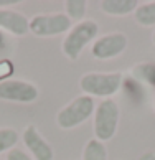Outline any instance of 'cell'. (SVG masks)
Returning a JSON list of instances; mask_svg holds the SVG:
<instances>
[{
    "label": "cell",
    "mask_w": 155,
    "mask_h": 160,
    "mask_svg": "<svg viewBox=\"0 0 155 160\" xmlns=\"http://www.w3.org/2000/svg\"><path fill=\"white\" fill-rule=\"evenodd\" d=\"M127 43L129 40L122 32H112L104 37H99L94 41L91 53L98 60H111V58L122 55L127 48Z\"/></svg>",
    "instance_id": "cell-6"
},
{
    "label": "cell",
    "mask_w": 155,
    "mask_h": 160,
    "mask_svg": "<svg viewBox=\"0 0 155 160\" xmlns=\"http://www.w3.org/2000/svg\"><path fill=\"white\" fill-rule=\"evenodd\" d=\"M18 142V132L15 129H0V153L2 152H10Z\"/></svg>",
    "instance_id": "cell-15"
},
{
    "label": "cell",
    "mask_w": 155,
    "mask_h": 160,
    "mask_svg": "<svg viewBox=\"0 0 155 160\" xmlns=\"http://www.w3.org/2000/svg\"><path fill=\"white\" fill-rule=\"evenodd\" d=\"M132 78L155 88V63L145 61V63L135 64L132 68Z\"/></svg>",
    "instance_id": "cell-11"
},
{
    "label": "cell",
    "mask_w": 155,
    "mask_h": 160,
    "mask_svg": "<svg viewBox=\"0 0 155 160\" xmlns=\"http://www.w3.org/2000/svg\"><path fill=\"white\" fill-rule=\"evenodd\" d=\"M18 3V0H0V8L2 7H13Z\"/></svg>",
    "instance_id": "cell-19"
},
{
    "label": "cell",
    "mask_w": 155,
    "mask_h": 160,
    "mask_svg": "<svg viewBox=\"0 0 155 160\" xmlns=\"http://www.w3.org/2000/svg\"><path fill=\"white\" fill-rule=\"evenodd\" d=\"M99 27L94 20H82L74 25L63 40V53L71 61H76L81 56L82 50L98 37Z\"/></svg>",
    "instance_id": "cell-2"
},
{
    "label": "cell",
    "mask_w": 155,
    "mask_h": 160,
    "mask_svg": "<svg viewBox=\"0 0 155 160\" xmlns=\"http://www.w3.org/2000/svg\"><path fill=\"white\" fill-rule=\"evenodd\" d=\"M38 98V88L28 81L7 79L0 82V99L30 104Z\"/></svg>",
    "instance_id": "cell-7"
},
{
    "label": "cell",
    "mask_w": 155,
    "mask_h": 160,
    "mask_svg": "<svg viewBox=\"0 0 155 160\" xmlns=\"http://www.w3.org/2000/svg\"><path fill=\"white\" fill-rule=\"evenodd\" d=\"M7 160H33V158L20 149H12L7 153Z\"/></svg>",
    "instance_id": "cell-17"
},
{
    "label": "cell",
    "mask_w": 155,
    "mask_h": 160,
    "mask_svg": "<svg viewBox=\"0 0 155 160\" xmlns=\"http://www.w3.org/2000/svg\"><path fill=\"white\" fill-rule=\"evenodd\" d=\"M0 28L12 35L22 37L30 32V20L17 10L0 8Z\"/></svg>",
    "instance_id": "cell-9"
},
{
    "label": "cell",
    "mask_w": 155,
    "mask_h": 160,
    "mask_svg": "<svg viewBox=\"0 0 155 160\" xmlns=\"http://www.w3.org/2000/svg\"><path fill=\"white\" fill-rule=\"evenodd\" d=\"M99 5L104 13L122 17V15H129L130 12H135L137 7H139V2L137 0H102Z\"/></svg>",
    "instance_id": "cell-10"
},
{
    "label": "cell",
    "mask_w": 155,
    "mask_h": 160,
    "mask_svg": "<svg viewBox=\"0 0 155 160\" xmlns=\"http://www.w3.org/2000/svg\"><path fill=\"white\" fill-rule=\"evenodd\" d=\"M91 114H94V99L82 94L74 98L68 106H64L56 114V124L64 130L74 129L86 122Z\"/></svg>",
    "instance_id": "cell-4"
},
{
    "label": "cell",
    "mask_w": 155,
    "mask_h": 160,
    "mask_svg": "<svg viewBox=\"0 0 155 160\" xmlns=\"http://www.w3.org/2000/svg\"><path fill=\"white\" fill-rule=\"evenodd\" d=\"M12 73H13V66H12V63L8 60H2V61H0V82L7 81Z\"/></svg>",
    "instance_id": "cell-16"
},
{
    "label": "cell",
    "mask_w": 155,
    "mask_h": 160,
    "mask_svg": "<svg viewBox=\"0 0 155 160\" xmlns=\"http://www.w3.org/2000/svg\"><path fill=\"white\" fill-rule=\"evenodd\" d=\"M119 106L114 99H104L94 109V135L104 144L111 140L117 132L119 126Z\"/></svg>",
    "instance_id": "cell-3"
},
{
    "label": "cell",
    "mask_w": 155,
    "mask_h": 160,
    "mask_svg": "<svg viewBox=\"0 0 155 160\" xmlns=\"http://www.w3.org/2000/svg\"><path fill=\"white\" fill-rule=\"evenodd\" d=\"M66 17L69 20L82 22L86 15V2L84 0H66Z\"/></svg>",
    "instance_id": "cell-14"
},
{
    "label": "cell",
    "mask_w": 155,
    "mask_h": 160,
    "mask_svg": "<svg viewBox=\"0 0 155 160\" xmlns=\"http://www.w3.org/2000/svg\"><path fill=\"white\" fill-rule=\"evenodd\" d=\"M135 22L142 27H155V2H147L134 12Z\"/></svg>",
    "instance_id": "cell-13"
},
{
    "label": "cell",
    "mask_w": 155,
    "mask_h": 160,
    "mask_svg": "<svg viewBox=\"0 0 155 160\" xmlns=\"http://www.w3.org/2000/svg\"><path fill=\"white\" fill-rule=\"evenodd\" d=\"M23 142L35 160H53V149L35 126H27L23 130Z\"/></svg>",
    "instance_id": "cell-8"
},
{
    "label": "cell",
    "mask_w": 155,
    "mask_h": 160,
    "mask_svg": "<svg viewBox=\"0 0 155 160\" xmlns=\"http://www.w3.org/2000/svg\"><path fill=\"white\" fill-rule=\"evenodd\" d=\"M122 79V73H86L79 79V88L89 98L111 99L121 89Z\"/></svg>",
    "instance_id": "cell-1"
},
{
    "label": "cell",
    "mask_w": 155,
    "mask_h": 160,
    "mask_svg": "<svg viewBox=\"0 0 155 160\" xmlns=\"http://www.w3.org/2000/svg\"><path fill=\"white\" fill-rule=\"evenodd\" d=\"M137 160H155V152L153 150H147V152L142 153Z\"/></svg>",
    "instance_id": "cell-18"
},
{
    "label": "cell",
    "mask_w": 155,
    "mask_h": 160,
    "mask_svg": "<svg viewBox=\"0 0 155 160\" xmlns=\"http://www.w3.org/2000/svg\"><path fill=\"white\" fill-rule=\"evenodd\" d=\"M82 160H107L106 145L98 139L88 140L82 150Z\"/></svg>",
    "instance_id": "cell-12"
},
{
    "label": "cell",
    "mask_w": 155,
    "mask_h": 160,
    "mask_svg": "<svg viewBox=\"0 0 155 160\" xmlns=\"http://www.w3.org/2000/svg\"><path fill=\"white\" fill-rule=\"evenodd\" d=\"M0 160H2V158H0Z\"/></svg>",
    "instance_id": "cell-23"
},
{
    "label": "cell",
    "mask_w": 155,
    "mask_h": 160,
    "mask_svg": "<svg viewBox=\"0 0 155 160\" xmlns=\"http://www.w3.org/2000/svg\"><path fill=\"white\" fill-rule=\"evenodd\" d=\"M2 43H3V35H2V32H0V46H2Z\"/></svg>",
    "instance_id": "cell-20"
},
{
    "label": "cell",
    "mask_w": 155,
    "mask_h": 160,
    "mask_svg": "<svg viewBox=\"0 0 155 160\" xmlns=\"http://www.w3.org/2000/svg\"><path fill=\"white\" fill-rule=\"evenodd\" d=\"M153 109H155V96H153Z\"/></svg>",
    "instance_id": "cell-22"
},
{
    "label": "cell",
    "mask_w": 155,
    "mask_h": 160,
    "mask_svg": "<svg viewBox=\"0 0 155 160\" xmlns=\"http://www.w3.org/2000/svg\"><path fill=\"white\" fill-rule=\"evenodd\" d=\"M152 41H153V45H155V32H153V35H152Z\"/></svg>",
    "instance_id": "cell-21"
},
{
    "label": "cell",
    "mask_w": 155,
    "mask_h": 160,
    "mask_svg": "<svg viewBox=\"0 0 155 160\" xmlns=\"http://www.w3.org/2000/svg\"><path fill=\"white\" fill-rule=\"evenodd\" d=\"M71 30V20L64 13H43L35 15L30 20V32L37 37H56Z\"/></svg>",
    "instance_id": "cell-5"
}]
</instances>
